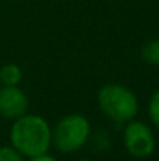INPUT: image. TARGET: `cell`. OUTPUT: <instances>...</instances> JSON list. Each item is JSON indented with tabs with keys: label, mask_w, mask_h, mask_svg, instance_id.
I'll return each instance as SVG.
<instances>
[{
	"label": "cell",
	"mask_w": 159,
	"mask_h": 161,
	"mask_svg": "<svg viewBox=\"0 0 159 161\" xmlns=\"http://www.w3.org/2000/svg\"><path fill=\"white\" fill-rule=\"evenodd\" d=\"M24 74L17 64H5L0 67V85L6 86H19Z\"/></svg>",
	"instance_id": "6"
},
{
	"label": "cell",
	"mask_w": 159,
	"mask_h": 161,
	"mask_svg": "<svg viewBox=\"0 0 159 161\" xmlns=\"http://www.w3.org/2000/svg\"><path fill=\"white\" fill-rule=\"evenodd\" d=\"M81 161H92V160H81Z\"/></svg>",
	"instance_id": "11"
},
{
	"label": "cell",
	"mask_w": 159,
	"mask_h": 161,
	"mask_svg": "<svg viewBox=\"0 0 159 161\" xmlns=\"http://www.w3.org/2000/svg\"><path fill=\"white\" fill-rule=\"evenodd\" d=\"M126 150L136 158H145L155 150V136L142 122H130L123 133Z\"/></svg>",
	"instance_id": "4"
},
{
	"label": "cell",
	"mask_w": 159,
	"mask_h": 161,
	"mask_svg": "<svg viewBox=\"0 0 159 161\" xmlns=\"http://www.w3.org/2000/svg\"><path fill=\"white\" fill-rule=\"evenodd\" d=\"M98 105L106 116L115 122L131 120L137 113L134 92L122 85H106L98 92Z\"/></svg>",
	"instance_id": "3"
},
{
	"label": "cell",
	"mask_w": 159,
	"mask_h": 161,
	"mask_svg": "<svg viewBox=\"0 0 159 161\" xmlns=\"http://www.w3.org/2000/svg\"><path fill=\"white\" fill-rule=\"evenodd\" d=\"M91 135V124L81 114H67L52 130V142L62 153L80 150Z\"/></svg>",
	"instance_id": "2"
},
{
	"label": "cell",
	"mask_w": 159,
	"mask_h": 161,
	"mask_svg": "<svg viewBox=\"0 0 159 161\" xmlns=\"http://www.w3.org/2000/svg\"><path fill=\"white\" fill-rule=\"evenodd\" d=\"M0 161H24V155H20L14 147H0Z\"/></svg>",
	"instance_id": "8"
},
{
	"label": "cell",
	"mask_w": 159,
	"mask_h": 161,
	"mask_svg": "<svg viewBox=\"0 0 159 161\" xmlns=\"http://www.w3.org/2000/svg\"><path fill=\"white\" fill-rule=\"evenodd\" d=\"M11 146L24 157L49 152L52 146V128L49 122L36 114H24L14 119L9 133Z\"/></svg>",
	"instance_id": "1"
},
{
	"label": "cell",
	"mask_w": 159,
	"mask_h": 161,
	"mask_svg": "<svg viewBox=\"0 0 159 161\" xmlns=\"http://www.w3.org/2000/svg\"><path fill=\"white\" fill-rule=\"evenodd\" d=\"M28 97L19 86H6L0 88V116L5 119H17L27 114Z\"/></svg>",
	"instance_id": "5"
},
{
	"label": "cell",
	"mask_w": 159,
	"mask_h": 161,
	"mask_svg": "<svg viewBox=\"0 0 159 161\" xmlns=\"http://www.w3.org/2000/svg\"><path fill=\"white\" fill-rule=\"evenodd\" d=\"M148 113L151 120L159 127V91H156L150 100V107H148Z\"/></svg>",
	"instance_id": "9"
},
{
	"label": "cell",
	"mask_w": 159,
	"mask_h": 161,
	"mask_svg": "<svg viewBox=\"0 0 159 161\" xmlns=\"http://www.w3.org/2000/svg\"><path fill=\"white\" fill-rule=\"evenodd\" d=\"M30 161H56V158L52 157V155H49V153L45 152V153H39V155L30 157Z\"/></svg>",
	"instance_id": "10"
},
{
	"label": "cell",
	"mask_w": 159,
	"mask_h": 161,
	"mask_svg": "<svg viewBox=\"0 0 159 161\" xmlns=\"http://www.w3.org/2000/svg\"><path fill=\"white\" fill-rule=\"evenodd\" d=\"M142 58L153 66H159V39L148 41L142 47Z\"/></svg>",
	"instance_id": "7"
}]
</instances>
